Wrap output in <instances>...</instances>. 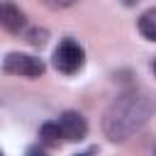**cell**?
Listing matches in <instances>:
<instances>
[{
  "instance_id": "cell-6",
  "label": "cell",
  "mask_w": 156,
  "mask_h": 156,
  "mask_svg": "<svg viewBox=\"0 0 156 156\" xmlns=\"http://www.w3.org/2000/svg\"><path fill=\"white\" fill-rule=\"evenodd\" d=\"M136 24H139V32H141L144 39L156 41V7H149V10L139 17Z\"/></svg>"
},
{
  "instance_id": "cell-5",
  "label": "cell",
  "mask_w": 156,
  "mask_h": 156,
  "mask_svg": "<svg viewBox=\"0 0 156 156\" xmlns=\"http://www.w3.org/2000/svg\"><path fill=\"white\" fill-rule=\"evenodd\" d=\"M24 24H27V17L15 2H0V27L5 32L17 34L24 29Z\"/></svg>"
},
{
  "instance_id": "cell-12",
  "label": "cell",
  "mask_w": 156,
  "mask_h": 156,
  "mask_svg": "<svg viewBox=\"0 0 156 156\" xmlns=\"http://www.w3.org/2000/svg\"><path fill=\"white\" fill-rule=\"evenodd\" d=\"M154 73H156V58H154Z\"/></svg>"
},
{
  "instance_id": "cell-3",
  "label": "cell",
  "mask_w": 156,
  "mask_h": 156,
  "mask_svg": "<svg viewBox=\"0 0 156 156\" xmlns=\"http://www.w3.org/2000/svg\"><path fill=\"white\" fill-rule=\"evenodd\" d=\"M2 71L10 76H27V78H39L44 73V61L32 56V54H20L12 51L2 58Z\"/></svg>"
},
{
  "instance_id": "cell-11",
  "label": "cell",
  "mask_w": 156,
  "mask_h": 156,
  "mask_svg": "<svg viewBox=\"0 0 156 156\" xmlns=\"http://www.w3.org/2000/svg\"><path fill=\"white\" fill-rule=\"evenodd\" d=\"M76 156H93V154H90V151H85V154H76Z\"/></svg>"
},
{
  "instance_id": "cell-8",
  "label": "cell",
  "mask_w": 156,
  "mask_h": 156,
  "mask_svg": "<svg viewBox=\"0 0 156 156\" xmlns=\"http://www.w3.org/2000/svg\"><path fill=\"white\" fill-rule=\"evenodd\" d=\"M46 39H49V32H46L44 27H34V29L27 32V41H29L32 46H44Z\"/></svg>"
},
{
  "instance_id": "cell-10",
  "label": "cell",
  "mask_w": 156,
  "mask_h": 156,
  "mask_svg": "<svg viewBox=\"0 0 156 156\" xmlns=\"http://www.w3.org/2000/svg\"><path fill=\"white\" fill-rule=\"evenodd\" d=\"M27 156H49V154H46L41 146H29V149H27Z\"/></svg>"
},
{
  "instance_id": "cell-1",
  "label": "cell",
  "mask_w": 156,
  "mask_h": 156,
  "mask_svg": "<svg viewBox=\"0 0 156 156\" xmlns=\"http://www.w3.org/2000/svg\"><path fill=\"white\" fill-rule=\"evenodd\" d=\"M156 112V98L149 90H127L122 93L102 117V132L110 141H124L139 132L151 115Z\"/></svg>"
},
{
  "instance_id": "cell-9",
  "label": "cell",
  "mask_w": 156,
  "mask_h": 156,
  "mask_svg": "<svg viewBox=\"0 0 156 156\" xmlns=\"http://www.w3.org/2000/svg\"><path fill=\"white\" fill-rule=\"evenodd\" d=\"M76 0H44V5L46 7H51V10H63V7H71Z\"/></svg>"
},
{
  "instance_id": "cell-14",
  "label": "cell",
  "mask_w": 156,
  "mask_h": 156,
  "mask_svg": "<svg viewBox=\"0 0 156 156\" xmlns=\"http://www.w3.org/2000/svg\"><path fill=\"white\" fill-rule=\"evenodd\" d=\"M154 156H156V151H154Z\"/></svg>"
},
{
  "instance_id": "cell-13",
  "label": "cell",
  "mask_w": 156,
  "mask_h": 156,
  "mask_svg": "<svg viewBox=\"0 0 156 156\" xmlns=\"http://www.w3.org/2000/svg\"><path fill=\"white\" fill-rule=\"evenodd\" d=\"M0 156H2V151H0Z\"/></svg>"
},
{
  "instance_id": "cell-7",
  "label": "cell",
  "mask_w": 156,
  "mask_h": 156,
  "mask_svg": "<svg viewBox=\"0 0 156 156\" xmlns=\"http://www.w3.org/2000/svg\"><path fill=\"white\" fill-rule=\"evenodd\" d=\"M39 139L46 146H58L61 144V129H58V124L56 122H44L39 127Z\"/></svg>"
},
{
  "instance_id": "cell-4",
  "label": "cell",
  "mask_w": 156,
  "mask_h": 156,
  "mask_svg": "<svg viewBox=\"0 0 156 156\" xmlns=\"http://www.w3.org/2000/svg\"><path fill=\"white\" fill-rule=\"evenodd\" d=\"M58 129H61V136L68 139V141H80L85 139L88 134V122L80 112H73V110H66L61 117H58Z\"/></svg>"
},
{
  "instance_id": "cell-2",
  "label": "cell",
  "mask_w": 156,
  "mask_h": 156,
  "mask_svg": "<svg viewBox=\"0 0 156 156\" xmlns=\"http://www.w3.org/2000/svg\"><path fill=\"white\" fill-rule=\"evenodd\" d=\"M83 63H85V51L76 39H63L54 49V68L58 73L73 76L83 68Z\"/></svg>"
}]
</instances>
